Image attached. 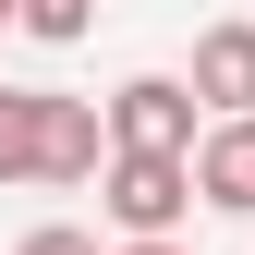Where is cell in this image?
<instances>
[{"instance_id":"1","label":"cell","mask_w":255,"mask_h":255,"mask_svg":"<svg viewBox=\"0 0 255 255\" xmlns=\"http://www.w3.org/2000/svg\"><path fill=\"white\" fill-rule=\"evenodd\" d=\"M98 170H110V219H122V231H170V219L195 207V170L158 158V146H110Z\"/></svg>"},{"instance_id":"2","label":"cell","mask_w":255,"mask_h":255,"mask_svg":"<svg viewBox=\"0 0 255 255\" xmlns=\"http://www.w3.org/2000/svg\"><path fill=\"white\" fill-rule=\"evenodd\" d=\"M98 122H110V146H158V158H182V146H195V85H182V73H134Z\"/></svg>"},{"instance_id":"3","label":"cell","mask_w":255,"mask_h":255,"mask_svg":"<svg viewBox=\"0 0 255 255\" xmlns=\"http://www.w3.org/2000/svg\"><path fill=\"white\" fill-rule=\"evenodd\" d=\"M182 170H195L207 207H255V110H219V134L182 146Z\"/></svg>"},{"instance_id":"4","label":"cell","mask_w":255,"mask_h":255,"mask_svg":"<svg viewBox=\"0 0 255 255\" xmlns=\"http://www.w3.org/2000/svg\"><path fill=\"white\" fill-rule=\"evenodd\" d=\"M98 158H110V122L85 110V98H49V122H37V182H98Z\"/></svg>"},{"instance_id":"5","label":"cell","mask_w":255,"mask_h":255,"mask_svg":"<svg viewBox=\"0 0 255 255\" xmlns=\"http://www.w3.org/2000/svg\"><path fill=\"white\" fill-rule=\"evenodd\" d=\"M195 110H255V24H207L195 37Z\"/></svg>"},{"instance_id":"6","label":"cell","mask_w":255,"mask_h":255,"mask_svg":"<svg viewBox=\"0 0 255 255\" xmlns=\"http://www.w3.org/2000/svg\"><path fill=\"white\" fill-rule=\"evenodd\" d=\"M37 122H49V85H0V182H37Z\"/></svg>"},{"instance_id":"7","label":"cell","mask_w":255,"mask_h":255,"mask_svg":"<svg viewBox=\"0 0 255 255\" xmlns=\"http://www.w3.org/2000/svg\"><path fill=\"white\" fill-rule=\"evenodd\" d=\"M12 24H24V37H49V49H73L85 24H98V0H12Z\"/></svg>"},{"instance_id":"8","label":"cell","mask_w":255,"mask_h":255,"mask_svg":"<svg viewBox=\"0 0 255 255\" xmlns=\"http://www.w3.org/2000/svg\"><path fill=\"white\" fill-rule=\"evenodd\" d=\"M12 255H98V231H61V219H49V231H24Z\"/></svg>"},{"instance_id":"9","label":"cell","mask_w":255,"mask_h":255,"mask_svg":"<svg viewBox=\"0 0 255 255\" xmlns=\"http://www.w3.org/2000/svg\"><path fill=\"white\" fill-rule=\"evenodd\" d=\"M122 255H182V243L170 231H122Z\"/></svg>"},{"instance_id":"10","label":"cell","mask_w":255,"mask_h":255,"mask_svg":"<svg viewBox=\"0 0 255 255\" xmlns=\"http://www.w3.org/2000/svg\"><path fill=\"white\" fill-rule=\"evenodd\" d=\"M0 24H12V0H0Z\"/></svg>"}]
</instances>
